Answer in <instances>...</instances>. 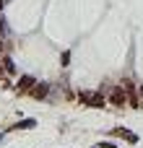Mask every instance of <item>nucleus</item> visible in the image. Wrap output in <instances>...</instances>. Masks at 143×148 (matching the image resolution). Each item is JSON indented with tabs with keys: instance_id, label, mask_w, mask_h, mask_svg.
Listing matches in <instances>:
<instances>
[{
	"instance_id": "f257e3e1",
	"label": "nucleus",
	"mask_w": 143,
	"mask_h": 148,
	"mask_svg": "<svg viewBox=\"0 0 143 148\" xmlns=\"http://www.w3.org/2000/svg\"><path fill=\"white\" fill-rule=\"evenodd\" d=\"M125 99H128V96H125V91H122V86H120V88H115V91L109 94V101H112L115 107H122V104H125Z\"/></svg>"
},
{
	"instance_id": "f03ea898",
	"label": "nucleus",
	"mask_w": 143,
	"mask_h": 148,
	"mask_svg": "<svg viewBox=\"0 0 143 148\" xmlns=\"http://www.w3.org/2000/svg\"><path fill=\"white\" fill-rule=\"evenodd\" d=\"M47 91H50V86H47V83H36V86L31 88V94H34L36 99H44V96H47Z\"/></svg>"
},
{
	"instance_id": "7ed1b4c3",
	"label": "nucleus",
	"mask_w": 143,
	"mask_h": 148,
	"mask_svg": "<svg viewBox=\"0 0 143 148\" xmlns=\"http://www.w3.org/2000/svg\"><path fill=\"white\" fill-rule=\"evenodd\" d=\"M18 88H21V91H29V88H34V78H31V75H23V78L18 81Z\"/></svg>"
},
{
	"instance_id": "20e7f679",
	"label": "nucleus",
	"mask_w": 143,
	"mask_h": 148,
	"mask_svg": "<svg viewBox=\"0 0 143 148\" xmlns=\"http://www.w3.org/2000/svg\"><path fill=\"white\" fill-rule=\"evenodd\" d=\"M89 104H91V107H104V99H102L99 94H91V96H89Z\"/></svg>"
},
{
	"instance_id": "39448f33",
	"label": "nucleus",
	"mask_w": 143,
	"mask_h": 148,
	"mask_svg": "<svg viewBox=\"0 0 143 148\" xmlns=\"http://www.w3.org/2000/svg\"><path fill=\"white\" fill-rule=\"evenodd\" d=\"M135 107H143V86L135 88Z\"/></svg>"
},
{
	"instance_id": "423d86ee",
	"label": "nucleus",
	"mask_w": 143,
	"mask_h": 148,
	"mask_svg": "<svg viewBox=\"0 0 143 148\" xmlns=\"http://www.w3.org/2000/svg\"><path fill=\"white\" fill-rule=\"evenodd\" d=\"M34 125H36L34 120H23V122H18L16 127H23V130H29V127H34Z\"/></svg>"
},
{
	"instance_id": "0eeeda50",
	"label": "nucleus",
	"mask_w": 143,
	"mask_h": 148,
	"mask_svg": "<svg viewBox=\"0 0 143 148\" xmlns=\"http://www.w3.org/2000/svg\"><path fill=\"white\" fill-rule=\"evenodd\" d=\"M3 62H5V70H8V73H13V70H16V68H13V62H10V60H3Z\"/></svg>"
},
{
	"instance_id": "6e6552de",
	"label": "nucleus",
	"mask_w": 143,
	"mask_h": 148,
	"mask_svg": "<svg viewBox=\"0 0 143 148\" xmlns=\"http://www.w3.org/2000/svg\"><path fill=\"white\" fill-rule=\"evenodd\" d=\"M0 10H3V0H0Z\"/></svg>"
},
{
	"instance_id": "1a4fd4ad",
	"label": "nucleus",
	"mask_w": 143,
	"mask_h": 148,
	"mask_svg": "<svg viewBox=\"0 0 143 148\" xmlns=\"http://www.w3.org/2000/svg\"><path fill=\"white\" fill-rule=\"evenodd\" d=\"M0 140H3V135H0Z\"/></svg>"
},
{
	"instance_id": "9d476101",
	"label": "nucleus",
	"mask_w": 143,
	"mask_h": 148,
	"mask_svg": "<svg viewBox=\"0 0 143 148\" xmlns=\"http://www.w3.org/2000/svg\"><path fill=\"white\" fill-rule=\"evenodd\" d=\"M0 75H3V73H0Z\"/></svg>"
}]
</instances>
